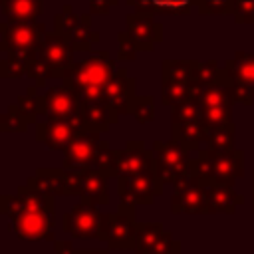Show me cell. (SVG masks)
<instances>
[{
    "label": "cell",
    "mask_w": 254,
    "mask_h": 254,
    "mask_svg": "<svg viewBox=\"0 0 254 254\" xmlns=\"http://www.w3.org/2000/svg\"><path fill=\"white\" fill-rule=\"evenodd\" d=\"M73 48L69 40L58 32L46 34L40 50L30 62L28 77L34 79L36 87H44L46 79H67L75 65Z\"/></svg>",
    "instance_id": "6da1fadb"
},
{
    "label": "cell",
    "mask_w": 254,
    "mask_h": 254,
    "mask_svg": "<svg viewBox=\"0 0 254 254\" xmlns=\"http://www.w3.org/2000/svg\"><path fill=\"white\" fill-rule=\"evenodd\" d=\"M115 60L109 56V52L99 50L93 52L91 56L75 62L71 75L67 81L73 85L81 101L87 99H103L105 85L115 73Z\"/></svg>",
    "instance_id": "7a4b0ae2"
},
{
    "label": "cell",
    "mask_w": 254,
    "mask_h": 254,
    "mask_svg": "<svg viewBox=\"0 0 254 254\" xmlns=\"http://www.w3.org/2000/svg\"><path fill=\"white\" fill-rule=\"evenodd\" d=\"M190 169L204 181L234 185V181H238L244 175V151L232 149L222 153V151L200 149L196 159H192Z\"/></svg>",
    "instance_id": "3957f363"
},
{
    "label": "cell",
    "mask_w": 254,
    "mask_h": 254,
    "mask_svg": "<svg viewBox=\"0 0 254 254\" xmlns=\"http://www.w3.org/2000/svg\"><path fill=\"white\" fill-rule=\"evenodd\" d=\"M46 26L38 22H2L0 24V54H12L32 62L46 38Z\"/></svg>",
    "instance_id": "277c9868"
},
{
    "label": "cell",
    "mask_w": 254,
    "mask_h": 254,
    "mask_svg": "<svg viewBox=\"0 0 254 254\" xmlns=\"http://www.w3.org/2000/svg\"><path fill=\"white\" fill-rule=\"evenodd\" d=\"M139 222L135 218V206L119 202L113 212H103L99 238L109 244L111 250H133L137 240Z\"/></svg>",
    "instance_id": "5b68a950"
},
{
    "label": "cell",
    "mask_w": 254,
    "mask_h": 254,
    "mask_svg": "<svg viewBox=\"0 0 254 254\" xmlns=\"http://www.w3.org/2000/svg\"><path fill=\"white\" fill-rule=\"evenodd\" d=\"M155 173L165 185H179L190 175V163L189 153L179 141H155Z\"/></svg>",
    "instance_id": "8992f818"
},
{
    "label": "cell",
    "mask_w": 254,
    "mask_h": 254,
    "mask_svg": "<svg viewBox=\"0 0 254 254\" xmlns=\"http://www.w3.org/2000/svg\"><path fill=\"white\" fill-rule=\"evenodd\" d=\"M54 32L65 36L73 52H91L101 38L99 32L91 30V16L75 14L71 6H64V10L54 16Z\"/></svg>",
    "instance_id": "52a82bcc"
},
{
    "label": "cell",
    "mask_w": 254,
    "mask_h": 254,
    "mask_svg": "<svg viewBox=\"0 0 254 254\" xmlns=\"http://www.w3.org/2000/svg\"><path fill=\"white\" fill-rule=\"evenodd\" d=\"M163 187H165V183L157 177L155 169L141 171V173L127 175V177H119L117 179L119 202L133 204V206L153 204L155 198L163 194Z\"/></svg>",
    "instance_id": "ba28073f"
},
{
    "label": "cell",
    "mask_w": 254,
    "mask_h": 254,
    "mask_svg": "<svg viewBox=\"0 0 254 254\" xmlns=\"http://www.w3.org/2000/svg\"><path fill=\"white\" fill-rule=\"evenodd\" d=\"M222 75L234 91V99L244 105L254 101V52H234L222 65Z\"/></svg>",
    "instance_id": "9c48e42d"
},
{
    "label": "cell",
    "mask_w": 254,
    "mask_h": 254,
    "mask_svg": "<svg viewBox=\"0 0 254 254\" xmlns=\"http://www.w3.org/2000/svg\"><path fill=\"white\" fill-rule=\"evenodd\" d=\"M38 107L46 117L81 119V99L67 79H64L60 85L48 87L42 95H38Z\"/></svg>",
    "instance_id": "30bf717a"
},
{
    "label": "cell",
    "mask_w": 254,
    "mask_h": 254,
    "mask_svg": "<svg viewBox=\"0 0 254 254\" xmlns=\"http://www.w3.org/2000/svg\"><path fill=\"white\" fill-rule=\"evenodd\" d=\"M26 185L38 192L52 196H79V171L77 169H46L38 167L36 175L28 177Z\"/></svg>",
    "instance_id": "8fae6325"
},
{
    "label": "cell",
    "mask_w": 254,
    "mask_h": 254,
    "mask_svg": "<svg viewBox=\"0 0 254 254\" xmlns=\"http://www.w3.org/2000/svg\"><path fill=\"white\" fill-rule=\"evenodd\" d=\"M97 206L99 204H95L91 198H79V202L62 216V230L71 238H99L103 212Z\"/></svg>",
    "instance_id": "7c38bea8"
},
{
    "label": "cell",
    "mask_w": 254,
    "mask_h": 254,
    "mask_svg": "<svg viewBox=\"0 0 254 254\" xmlns=\"http://www.w3.org/2000/svg\"><path fill=\"white\" fill-rule=\"evenodd\" d=\"M171 196V212L173 214H208L206 208V192H204V179L198 177L192 169L190 175L173 187Z\"/></svg>",
    "instance_id": "4fadbf2b"
},
{
    "label": "cell",
    "mask_w": 254,
    "mask_h": 254,
    "mask_svg": "<svg viewBox=\"0 0 254 254\" xmlns=\"http://www.w3.org/2000/svg\"><path fill=\"white\" fill-rule=\"evenodd\" d=\"M0 212L8 218L18 216L20 212H50V214H56V204H54L52 194L38 192V190L30 189L24 183L16 189L14 194H2Z\"/></svg>",
    "instance_id": "5bb4252c"
},
{
    "label": "cell",
    "mask_w": 254,
    "mask_h": 254,
    "mask_svg": "<svg viewBox=\"0 0 254 254\" xmlns=\"http://www.w3.org/2000/svg\"><path fill=\"white\" fill-rule=\"evenodd\" d=\"M83 119H54L46 117L36 123V141L52 151H65L73 137L83 129Z\"/></svg>",
    "instance_id": "9a60e30c"
},
{
    "label": "cell",
    "mask_w": 254,
    "mask_h": 254,
    "mask_svg": "<svg viewBox=\"0 0 254 254\" xmlns=\"http://www.w3.org/2000/svg\"><path fill=\"white\" fill-rule=\"evenodd\" d=\"M125 34L133 40L139 52H153L163 42V24L151 12H131L125 16Z\"/></svg>",
    "instance_id": "2e32d148"
},
{
    "label": "cell",
    "mask_w": 254,
    "mask_h": 254,
    "mask_svg": "<svg viewBox=\"0 0 254 254\" xmlns=\"http://www.w3.org/2000/svg\"><path fill=\"white\" fill-rule=\"evenodd\" d=\"M135 77L127 75L125 69H117L107 81L103 99L117 115H133V107L139 97L135 93Z\"/></svg>",
    "instance_id": "e0dca14e"
},
{
    "label": "cell",
    "mask_w": 254,
    "mask_h": 254,
    "mask_svg": "<svg viewBox=\"0 0 254 254\" xmlns=\"http://www.w3.org/2000/svg\"><path fill=\"white\" fill-rule=\"evenodd\" d=\"M8 228L20 240H54V214L50 212H20L10 218Z\"/></svg>",
    "instance_id": "ac0fdd59"
},
{
    "label": "cell",
    "mask_w": 254,
    "mask_h": 254,
    "mask_svg": "<svg viewBox=\"0 0 254 254\" xmlns=\"http://www.w3.org/2000/svg\"><path fill=\"white\" fill-rule=\"evenodd\" d=\"M99 143H101V133L83 127L73 137V141L69 143V147L64 151V169L91 167V161H93V157L97 153Z\"/></svg>",
    "instance_id": "d6986e66"
},
{
    "label": "cell",
    "mask_w": 254,
    "mask_h": 254,
    "mask_svg": "<svg viewBox=\"0 0 254 254\" xmlns=\"http://www.w3.org/2000/svg\"><path fill=\"white\" fill-rule=\"evenodd\" d=\"M155 169V151L147 149L143 141H129L125 149L117 151V179Z\"/></svg>",
    "instance_id": "ffe728a7"
},
{
    "label": "cell",
    "mask_w": 254,
    "mask_h": 254,
    "mask_svg": "<svg viewBox=\"0 0 254 254\" xmlns=\"http://www.w3.org/2000/svg\"><path fill=\"white\" fill-rule=\"evenodd\" d=\"M204 192L208 214H234L236 206L244 202V196L234 190V185L204 181Z\"/></svg>",
    "instance_id": "44dd1931"
},
{
    "label": "cell",
    "mask_w": 254,
    "mask_h": 254,
    "mask_svg": "<svg viewBox=\"0 0 254 254\" xmlns=\"http://www.w3.org/2000/svg\"><path fill=\"white\" fill-rule=\"evenodd\" d=\"M81 119L83 125L97 133H107L111 125L117 123L119 115L107 105L105 99H87L81 101Z\"/></svg>",
    "instance_id": "7402d4cb"
},
{
    "label": "cell",
    "mask_w": 254,
    "mask_h": 254,
    "mask_svg": "<svg viewBox=\"0 0 254 254\" xmlns=\"http://www.w3.org/2000/svg\"><path fill=\"white\" fill-rule=\"evenodd\" d=\"M208 127L200 117L187 119L181 123H171V137L179 141L187 151H200V145L206 143Z\"/></svg>",
    "instance_id": "603a6c76"
},
{
    "label": "cell",
    "mask_w": 254,
    "mask_h": 254,
    "mask_svg": "<svg viewBox=\"0 0 254 254\" xmlns=\"http://www.w3.org/2000/svg\"><path fill=\"white\" fill-rule=\"evenodd\" d=\"M79 171V198H91L95 204L105 206L109 204V192H107V177L93 167H83Z\"/></svg>",
    "instance_id": "cb8c5ba5"
},
{
    "label": "cell",
    "mask_w": 254,
    "mask_h": 254,
    "mask_svg": "<svg viewBox=\"0 0 254 254\" xmlns=\"http://www.w3.org/2000/svg\"><path fill=\"white\" fill-rule=\"evenodd\" d=\"M135 12L151 14H189L192 6H198L200 0H125Z\"/></svg>",
    "instance_id": "d4e9b609"
},
{
    "label": "cell",
    "mask_w": 254,
    "mask_h": 254,
    "mask_svg": "<svg viewBox=\"0 0 254 254\" xmlns=\"http://www.w3.org/2000/svg\"><path fill=\"white\" fill-rule=\"evenodd\" d=\"M0 6L6 22H36L42 14L44 0H2Z\"/></svg>",
    "instance_id": "484cf974"
},
{
    "label": "cell",
    "mask_w": 254,
    "mask_h": 254,
    "mask_svg": "<svg viewBox=\"0 0 254 254\" xmlns=\"http://www.w3.org/2000/svg\"><path fill=\"white\" fill-rule=\"evenodd\" d=\"M196 64H198L196 60H163L161 83H192L194 85Z\"/></svg>",
    "instance_id": "4316f807"
},
{
    "label": "cell",
    "mask_w": 254,
    "mask_h": 254,
    "mask_svg": "<svg viewBox=\"0 0 254 254\" xmlns=\"http://www.w3.org/2000/svg\"><path fill=\"white\" fill-rule=\"evenodd\" d=\"M163 232H165V228H163L161 222H143V224H139L137 240H135V248H133L135 254H149L157 246Z\"/></svg>",
    "instance_id": "83f0119b"
},
{
    "label": "cell",
    "mask_w": 254,
    "mask_h": 254,
    "mask_svg": "<svg viewBox=\"0 0 254 254\" xmlns=\"http://www.w3.org/2000/svg\"><path fill=\"white\" fill-rule=\"evenodd\" d=\"M234 137H236V129L234 123L228 125H220V127H210L208 135H206V149L210 151H232L234 147Z\"/></svg>",
    "instance_id": "f1b7e54d"
},
{
    "label": "cell",
    "mask_w": 254,
    "mask_h": 254,
    "mask_svg": "<svg viewBox=\"0 0 254 254\" xmlns=\"http://www.w3.org/2000/svg\"><path fill=\"white\" fill-rule=\"evenodd\" d=\"M91 167L99 173H103L107 179L109 177H117V149H111L107 141L101 139L97 153L91 161Z\"/></svg>",
    "instance_id": "f546056e"
},
{
    "label": "cell",
    "mask_w": 254,
    "mask_h": 254,
    "mask_svg": "<svg viewBox=\"0 0 254 254\" xmlns=\"http://www.w3.org/2000/svg\"><path fill=\"white\" fill-rule=\"evenodd\" d=\"M32 123L22 115L16 103L8 105V109L0 117V131L2 133H26Z\"/></svg>",
    "instance_id": "4dcf8cb0"
},
{
    "label": "cell",
    "mask_w": 254,
    "mask_h": 254,
    "mask_svg": "<svg viewBox=\"0 0 254 254\" xmlns=\"http://www.w3.org/2000/svg\"><path fill=\"white\" fill-rule=\"evenodd\" d=\"M28 67H30V60H26V58H18L12 54H2V58H0V75L2 77L28 75Z\"/></svg>",
    "instance_id": "1f68e13d"
},
{
    "label": "cell",
    "mask_w": 254,
    "mask_h": 254,
    "mask_svg": "<svg viewBox=\"0 0 254 254\" xmlns=\"http://www.w3.org/2000/svg\"><path fill=\"white\" fill-rule=\"evenodd\" d=\"M16 105L18 109L22 111V115L30 121V123H38V115H40V107H38V87L36 85H30L26 95H20L16 99Z\"/></svg>",
    "instance_id": "d6a6232c"
},
{
    "label": "cell",
    "mask_w": 254,
    "mask_h": 254,
    "mask_svg": "<svg viewBox=\"0 0 254 254\" xmlns=\"http://www.w3.org/2000/svg\"><path fill=\"white\" fill-rule=\"evenodd\" d=\"M220 73V65L216 60H206V62H198L196 69H194V85L196 87H204L210 85L218 79Z\"/></svg>",
    "instance_id": "836d02e7"
},
{
    "label": "cell",
    "mask_w": 254,
    "mask_h": 254,
    "mask_svg": "<svg viewBox=\"0 0 254 254\" xmlns=\"http://www.w3.org/2000/svg\"><path fill=\"white\" fill-rule=\"evenodd\" d=\"M230 111H232V107H202L200 115H202V121L206 123V127L210 129V127H220V125L232 123Z\"/></svg>",
    "instance_id": "e575fe53"
},
{
    "label": "cell",
    "mask_w": 254,
    "mask_h": 254,
    "mask_svg": "<svg viewBox=\"0 0 254 254\" xmlns=\"http://www.w3.org/2000/svg\"><path fill=\"white\" fill-rule=\"evenodd\" d=\"M171 123H181V121H187V119H194V117H200V103L196 99H190V101H185L181 105H175L171 107Z\"/></svg>",
    "instance_id": "d590c367"
},
{
    "label": "cell",
    "mask_w": 254,
    "mask_h": 254,
    "mask_svg": "<svg viewBox=\"0 0 254 254\" xmlns=\"http://www.w3.org/2000/svg\"><path fill=\"white\" fill-rule=\"evenodd\" d=\"M133 117L137 119V123L145 125V123H151L155 119V99L151 95H143V97H137V103L133 107Z\"/></svg>",
    "instance_id": "8d00e7d4"
},
{
    "label": "cell",
    "mask_w": 254,
    "mask_h": 254,
    "mask_svg": "<svg viewBox=\"0 0 254 254\" xmlns=\"http://www.w3.org/2000/svg\"><path fill=\"white\" fill-rule=\"evenodd\" d=\"M198 14L202 16H218V14H230L234 10V0H200L198 2Z\"/></svg>",
    "instance_id": "74e56055"
},
{
    "label": "cell",
    "mask_w": 254,
    "mask_h": 254,
    "mask_svg": "<svg viewBox=\"0 0 254 254\" xmlns=\"http://www.w3.org/2000/svg\"><path fill=\"white\" fill-rule=\"evenodd\" d=\"M137 54H139V50L133 44V40L125 32H119L117 34V60L119 62H133L137 58Z\"/></svg>",
    "instance_id": "f35d334b"
},
{
    "label": "cell",
    "mask_w": 254,
    "mask_h": 254,
    "mask_svg": "<svg viewBox=\"0 0 254 254\" xmlns=\"http://www.w3.org/2000/svg\"><path fill=\"white\" fill-rule=\"evenodd\" d=\"M232 18L236 24H254V0H234Z\"/></svg>",
    "instance_id": "ab89813d"
},
{
    "label": "cell",
    "mask_w": 254,
    "mask_h": 254,
    "mask_svg": "<svg viewBox=\"0 0 254 254\" xmlns=\"http://www.w3.org/2000/svg\"><path fill=\"white\" fill-rule=\"evenodd\" d=\"M119 0H89V12L97 16H105L111 12V8L117 6Z\"/></svg>",
    "instance_id": "60d3db41"
},
{
    "label": "cell",
    "mask_w": 254,
    "mask_h": 254,
    "mask_svg": "<svg viewBox=\"0 0 254 254\" xmlns=\"http://www.w3.org/2000/svg\"><path fill=\"white\" fill-rule=\"evenodd\" d=\"M54 248H56V254H75V248L71 246L69 240H56Z\"/></svg>",
    "instance_id": "b9f144b4"
},
{
    "label": "cell",
    "mask_w": 254,
    "mask_h": 254,
    "mask_svg": "<svg viewBox=\"0 0 254 254\" xmlns=\"http://www.w3.org/2000/svg\"><path fill=\"white\" fill-rule=\"evenodd\" d=\"M75 254H109L107 250H91V248H81V250H75Z\"/></svg>",
    "instance_id": "7bdbcfd3"
},
{
    "label": "cell",
    "mask_w": 254,
    "mask_h": 254,
    "mask_svg": "<svg viewBox=\"0 0 254 254\" xmlns=\"http://www.w3.org/2000/svg\"><path fill=\"white\" fill-rule=\"evenodd\" d=\"M252 212H254V171H252Z\"/></svg>",
    "instance_id": "ee69618b"
}]
</instances>
